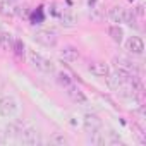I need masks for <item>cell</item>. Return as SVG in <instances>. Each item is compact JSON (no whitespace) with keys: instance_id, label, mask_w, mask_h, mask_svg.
<instances>
[{"instance_id":"6da1fadb","label":"cell","mask_w":146,"mask_h":146,"mask_svg":"<svg viewBox=\"0 0 146 146\" xmlns=\"http://www.w3.org/2000/svg\"><path fill=\"white\" fill-rule=\"evenodd\" d=\"M28 58H29V64H31L36 70L43 72V74H53V72H55V64H53V60L43 57V55L38 53L36 50H29V52H28Z\"/></svg>"},{"instance_id":"7a4b0ae2","label":"cell","mask_w":146,"mask_h":146,"mask_svg":"<svg viewBox=\"0 0 146 146\" xmlns=\"http://www.w3.org/2000/svg\"><path fill=\"white\" fill-rule=\"evenodd\" d=\"M19 112V103L14 96L11 95H2L0 96V115L4 119H12Z\"/></svg>"},{"instance_id":"3957f363","label":"cell","mask_w":146,"mask_h":146,"mask_svg":"<svg viewBox=\"0 0 146 146\" xmlns=\"http://www.w3.org/2000/svg\"><path fill=\"white\" fill-rule=\"evenodd\" d=\"M33 38H35V41H38L40 45L48 46V48L55 46V45H57V40H58V38H57V33L52 31V29H38Z\"/></svg>"},{"instance_id":"277c9868","label":"cell","mask_w":146,"mask_h":146,"mask_svg":"<svg viewBox=\"0 0 146 146\" xmlns=\"http://www.w3.org/2000/svg\"><path fill=\"white\" fill-rule=\"evenodd\" d=\"M19 141L23 144H29V146H35V144H40V134L35 127H26V129H21L19 134H17Z\"/></svg>"},{"instance_id":"5b68a950","label":"cell","mask_w":146,"mask_h":146,"mask_svg":"<svg viewBox=\"0 0 146 146\" xmlns=\"http://www.w3.org/2000/svg\"><path fill=\"white\" fill-rule=\"evenodd\" d=\"M83 125H84V131L88 134H95V132H100L102 129V119L95 113H86L84 119H83Z\"/></svg>"},{"instance_id":"8992f818","label":"cell","mask_w":146,"mask_h":146,"mask_svg":"<svg viewBox=\"0 0 146 146\" xmlns=\"http://www.w3.org/2000/svg\"><path fill=\"white\" fill-rule=\"evenodd\" d=\"M65 90H67V96L74 102V103H78V105H88V96H86L84 91H83L81 88H78L74 83H72L70 86H67Z\"/></svg>"},{"instance_id":"52a82bcc","label":"cell","mask_w":146,"mask_h":146,"mask_svg":"<svg viewBox=\"0 0 146 146\" xmlns=\"http://www.w3.org/2000/svg\"><path fill=\"white\" fill-rule=\"evenodd\" d=\"M125 50L132 55H143L144 53V41L139 36H129L125 40Z\"/></svg>"},{"instance_id":"ba28073f","label":"cell","mask_w":146,"mask_h":146,"mask_svg":"<svg viewBox=\"0 0 146 146\" xmlns=\"http://www.w3.org/2000/svg\"><path fill=\"white\" fill-rule=\"evenodd\" d=\"M88 70L91 72L93 76H96V78H107V74L110 72V67L103 60H95V62H91L88 65Z\"/></svg>"},{"instance_id":"9c48e42d","label":"cell","mask_w":146,"mask_h":146,"mask_svg":"<svg viewBox=\"0 0 146 146\" xmlns=\"http://www.w3.org/2000/svg\"><path fill=\"white\" fill-rule=\"evenodd\" d=\"M107 17H108L112 23L120 24V23H124L125 9H124V7H120V5H112V7L108 9V12H107Z\"/></svg>"},{"instance_id":"30bf717a","label":"cell","mask_w":146,"mask_h":146,"mask_svg":"<svg viewBox=\"0 0 146 146\" xmlns=\"http://www.w3.org/2000/svg\"><path fill=\"white\" fill-rule=\"evenodd\" d=\"M113 65H115V69L125 70V72H129V74H134V72H136L134 62H131V60L125 58V57H113Z\"/></svg>"},{"instance_id":"8fae6325","label":"cell","mask_w":146,"mask_h":146,"mask_svg":"<svg viewBox=\"0 0 146 146\" xmlns=\"http://www.w3.org/2000/svg\"><path fill=\"white\" fill-rule=\"evenodd\" d=\"M60 57H62L64 60H67V62H76V60L79 58V52H78L76 46L67 45V46H64V48L60 50Z\"/></svg>"},{"instance_id":"7c38bea8","label":"cell","mask_w":146,"mask_h":146,"mask_svg":"<svg viewBox=\"0 0 146 146\" xmlns=\"http://www.w3.org/2000/svg\"><path fill=\"white\" fill-rule=\"evenodd\" d=\"M14 41H16V38H14L11 33H7V31L0 33V48H2L4 52H12Z\"/></svg>"},{"instance_id":"4fadbf2b","label":"cell","mask_w":146,"mask_h":146,"mask_svg":"<svg viewBox=\"0 0 146 146\" xmlns=\"http://www.w3.org/2000/svg\"><path fill=\"white\" fill-rule=\"evenodd\" d=\"M108 36L112 38V41H113V43L120 45V43L124 41V29H122L119 24H113V26H110V28H108Z\"/></svg>"},{"instance_id":"5bb4252c","label":"cell","mask_w":146,"mask_h":146,"mask_svg":"<svg viewBox=\"0 0 146 146\" xmlns=\"http://www.w3.org/2000/svg\"><path fill=\"white\" fill-rule=\"evenodd\" d=\"M16 4H14V0H2L0 2V14H4V16H14L16 14Z\"/></svg>"},{"instance_id":"9a60e30c","label":"cell","mask_w":146,"mask_h":146,"mask_svg":"<svg viewBox=\"0 0 146 146\" xmlns=\"http://www.w3.org/2000/svg\"><path fill=\"white\" fill-rule=\"evenodd\" d=\"M57 83L65 90L67 86L72 84V78H70L69 72H65V70H58V72H57Z\"/></svg>"},{"instance_id":"2e32d148","label":"cell","mask_w":146,"mask_h":146,"mask_svg":"<svg viewBox=\"0 0 146 146\" xmlns=\"http://www.w3.org/2000/svg\"><path fill=\"white\" fill-rule=\"evenodd\" d=\"M12 50L16 52V55H17V57H23V55H24V52H26V45H24V41L16 38V41H14V48H12Z\"/></svg>"},{"instance_id":"e0dca14e","label":"cell","mask_w":146,"mask_h":146,"mask_svg":"<svg viewBox=\"0 0 146 146\" xmlns=\"http://www.w3.org/2000/svg\"><path fill=\"white\" fill-rule=\"evenodd\" d=\"M50 141H52L53 144H67V143H69V139H67L64 134H55Z\"/></svg>"},{"instance_id":"ac0fdd59","label":"cell","mask_w":146,"mask_h":146,"mask_svg":"<svg viewBox=\"0 0 146 146\" xmlns=\"http://www.w3.org/2000/svg\"><path fill=\"white\" fill-rule=\"evenodd\" d=\"M4 143H5V134L0 132V144H4Z\"/></svg>"},{"instance_id":"d6986e66","label":"cell","mask_w":146,"mask_h":146,"mask_svg":"<svg viewBox=\"0 0 146 146\" xmlns=\"http://www.w3.org/2000/svg\"><path fill=\"white\" fill-rule=\"evenodd\" d=\"M131 2H134V0H131Z\"/></svg>"},{"instance_id":"ffe728a7","label":"cell","mask_w":146,"mask_h":146,"mask_svg":"<svg viewBox=\"0 0 146 146\" xmlns=\"http://www.w3.org/2000/svg\"><path fill=\"white\" fill-rule=\"evenodd\" d=\"M0 33H2V31H0Z\"/></svg>"}]
</instances>
